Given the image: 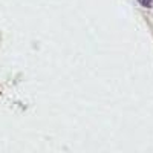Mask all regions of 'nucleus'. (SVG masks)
<instances>
[{
    "label": "nucleus",
    "mask_w": 153,
    "mask_h": 153,
    "mask_svg": "<svg viewBox=\"0 0 153 153\" xmlns=\"http://www.w3.org/2000/svg\"><path fill=\"white\" fill-rule=\"evenodd\" d=\"M138 3H139V5H143L144 8H152V5H153L152 0H138Z\"/></svg>",
    "instance_id": "f257e3e1"
}]
</instances>
